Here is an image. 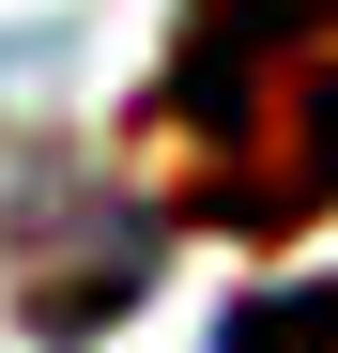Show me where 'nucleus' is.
Wrapping results in <instances>:
<instances>
[{"mask_svg":"<svg viewBox=\"0 0 338 353\" xmlns=\"http://www.w3.org/2000/svg\"><path fill=\"white\" fill-rule=\"evenodd\" d=\"M231 353H338V292H261V307H231Z\"/></svg>","mask_w":338,"mask_h":353,"instance_id":"nucleus-2","label":"nucleus"},{"mask_svg":"<svg viewBox=\"0 0 338 353\" xmlns=\"http://www.w3.org/2000/svg\"><path fill=\"white\" fill-rule=\"evenodd\" d=\"M169 123L200 139L215 230H308L338 200V0H185Z\"/></svg>","mask_w":338,"mask_h":353,"instance_id":"nucleus-1","label":"nucleus"}]
</instances>
